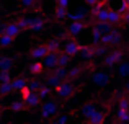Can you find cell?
<instances>
[{
  "label": "cell",
  "instance_id": "obj_1",
  "mask_svg": "<svg viewBox=\"0 0 129 124\" xmlns=\"http://www.w3.org/2000/svg\"><path fill=\"white\" fill-rule=\"evenodd\" d=\"M57 109H59V103L54 101V100H49V101H44L41 105L39 114H41L43 119H49V118L57 114Z\"/></svg>",
  "mask_w": 129,
  "mask_h": 124
},
{
  "label": "cell",
  "instance_id": "obj_2",
  "mask_svg": "<svg viewBox=\"0 0 129 124\" xmlns=\"http://www.w3.org/2000/svg\"><path fill=\"white\" fill-rule=\"evenodd\" d=\"M54 90H56V93H57L59 98H70V96L75 93V87H74V83L69 82V80H67V82L64 80V82Z\"/></svg>",
  "mask_w": 129,
  "mask_h": 124
},
{
  "label": "cell",
  "instance_id": "obj_3",
  "mask_svg": "<svg viewBox=\"0 0 129 124\" xmlns=\"http://www.w3.org/2000/svg\"><path fill=\"white\" fill-rule=\"evenodd\" d=\"M80 49H82V44H80L77 39H74V38H69L66 43H64V46H62V51L67 52L69 56H72V57L79 54Z\"/></svg>",
  "mask_w": 129,
  "mask_h": 124
},
{
  "label": "cell",
  "instance_id": "obj_4",
  "mask_svg": "<svg viewBox=\"0 0 129 124\" xmlns=\"http://www.w3.org/2000/svg\"><path fill=\"white\" fill-rule=\"evenodd\" d=\"M111 80V75L108 72H103V70H98V72H93L91 73V82L95 83L96 87H105L108 85Z\"/></svg>",
  "mask_w": 129,
  "mask_h": 124
},
{
  "label": "cell",
  "instance_id": "obj_5",
  "mask_svg": "<svg viewBox=\"0 0 129 124\" xmlns=\"http://www.w3.org/2000/svg\"><path fill=\"white\" fill-rule=\"evenodd\" d=\"M43 64L47 70H54L57 65H59V52H54V51H49L46 54V57L43 59Z\"/></svg>",
  "mask_w": 129,
  "mask_h": 124
},
{
  "label": "cell",
  "instance_id": "obj_6",
  "mask_svg": "<svg viewBox=\"0 0 129 124\" xmlns=\"http://www.w3.org/2000/svg\"><path fill=\"white\" fill-rule=\"evenodd\" d=\"M123 59H124V52L123 51H119V49H116V51H113L111 54H108L106 57H105V65L106 67H113L116 62H123Z\"/></svg>",
  "mask_w": 129,
  "mask_h": 124
},
{
  "label": "cell",
  "instance_id": "obj_7",
  "mask_svg": "<svg viewBox=\"0 0 129 124\" xmlns=\"http://www.w3.org/2000/svg\"><path fill=\"white\" fill-rule=\"evenodd\" d=\"M85 28H87V23L85 21H70L69 28H67V33H69L72 38H75V36H79Z\"/></svg>",
  "mask_w": 129,
  "mask_h": 124
},
{
  "label": "cell",
  "instance_id": "obj_8",
  "mask_svg": "<svg viewBox=\"0 0 129 124\" xmlns=\"http://www.w3.org/2000/svg\"><path fill=\"white\" fill-rule=\"evenodd\" d=\"M3 33H7V34L13 36V38H16V36L21 33V26H20L16 21H13V23H7V25H3Z\"/></svg>",
  "mask_w": 129,
  "mask_h": 124
},
{
  "label": "cell",
  "instance_id": "obj_9",
  "mask_svg": "<svg viewBox=\"0 0 129 124\" xmlns=\"http://www.w3.org/2000/svg\"><path fill=\"white\" fill-rule=\"evenodd\" d=\"M49 52V49H47L46 44H41V46H36L35 49L31 51V57L35 59V61H41V59L46 57V54Z\"/></svg>",
  "mask_w": 129,
  "mask_h": 124
},
{
  "label": "cell",
  "instance_id": "obj_10",
  "mask_svg": "<svg viewBox=\"0 0 129 124\" xmlns=\"http://www.w3.org/2000/svg\"><path fill=\"white\" fill-rule=\"evenodd\" d=\"M96 111V106H95V103H91V101H88V103H85V105L80 108V114L83 116V118H90L93 113Z\"/></svg>",
  "mask_w": 129,
  "mask_h": 124
},
{
  "label": "cell",
  "instance_id": "obj_11",
  "mask_svg": "<svg viewBox=\"0 0 129 124\" xmlns=\"http://www.w3.org/2000/svg\"><path fill=\"white\" fill-rule=\"evenodd\" d=\"M26 85H28V80H26L25 77H16V78H12L13 92H21Z\"/></svg>",
  "mask_w": 129,
  "mask_h": 124
},
{
  "label": "cell",
  "instance_id": "obj_12",
  "mask_svg": "<svg viewBox=\"0 0 129 124\" xmlns=\"http://www.w3.org/2000/svg\"><path fill=\"white\" fill-rule=\"evenodd\" d=\"M108 21H110L113 26H114V25H121V23H124V21H123V15H121L118 10H113V8L110 10V16H108Z\"/></svg>",
  "mask_w": 129,
  "mask_h": 124
},
{
  "label": "cell",
  "instance_id": "obj_13",
  "mask_svg": "<svg viewBox=\"0 0 129 124\" xmlns=\"http://www.w3.org/2000/svg\"><path fill=\"white\" fill-rule=\"evenodd\" d=\"M105 116H106L105 111H95L93 114L88 118V124H103Z\"/></svg>",
  "mask_w": 129,
  "mask_h": 124
},
{
  "label": "cell",
  "instance_id": "obj_14",
  "mask_svg": "<svg viewBox=\"0 0 129 124\" xmlns=\"http://www.w3.org/2000/svg\"><path fill=\"white\" fill-rule=\"evenodd\" d=\"M39 101H41V96H39V93H38V92H33L31 95L28 96V98H25L26 106H31V108L38 106V105H39Z\"/></svg>",
  "mask_w": 129,
  "mask_h": 124
},
{
  "label": "cell",
  "instance_id": "obj_15",
  "mask_svg": "<svg viewBox=\"0 0 129 124\" xmlns=\"http://www.w3.org/2000/svg\"><path fill=\"white\" fill-rule=\"evenodd\" d=\"M85 15H87L85 10H79V12H69V13H67V18H69L70 21H83Z\"/></svg>",
  "mask_w": 129,
  "mask_h": 124
},
{
  "label": "cell",
  "instance_id": "obj_16",
  "mask_svg": "<svg viewBox=\"0 0 129 124\" xmlns=\"http://www.w3.org/2000/svg\"><path fill=\"white\" fill-rule=\"evenodd\" d=\"M110 7H105V8L98 10L96 13H93V16L96 18V21H108V16H110Z\"/></svg>",
  "mask_w": 129,
  "mask_h": 124
},
{
  "label": "cell",
  "instance_id": "obj_17",
  "mask_svg": "<svg viewBox=\"0 0 129 124\" xmlns=\"http://www.w3.org/2000/svg\"><path fill=\"white\" fill-rule=\"evenodd\" d=\"M101 36H103V33H101L96 26H93L91 31H90V41L93 43V44H100L101 43Z\"/></svg>",
  "mask_w": 129,
  "mask_h": 124
},
{
  "label": "cell",
  "instance_id": "obj_18",
  "mask_svg": "<svg viewBox=\"0 0 129 124\" xmlns=\"http://www.w3.org/2000/svg\"><path fill=\"white\" fill-rule=\"evenodd\" d=\"M95 26H96V28L100 29L103 34H106V33H111V31L114 29V26L111 25L110 21H96V25H95Z\"/></svg>",
  "mask_w": 129,
  "mask_h": 124
},
{
  "label": "cell",
  "instance_id": "obj_19",
  "mask_svg": "<svg viewBox=\"0 0 129 124\" xmlns=\"http://www.w3.org/2000/svg\"><path fill=\"white\" fill-rule=\"evenodd\" d=\"M118 77H121V78L129 77V62H119L118 64Z\"/></svg>",
  "mask_w": 129,
  "mask_h": 124
},
{
  "label": "cell",
  "instance_id": "obj_20",
  "mask_svg": "<svg viewBox=\"0 0 129 124\" xmlns=\"http://www.w3.org/2000/svg\"><path fill=\"white\" fill-rule=\"evenodd\" d=\"M62 82H64V80L60 78V77L54 75V73H52L51 77H47V78H46V85H47V87H51V88H57V87H59Z\"/></svg>",
  "mask_w": 129,
  "mask_h": 124
},
{
  "label": "cell",
  "instance_id": "obj_21",
  "mask_svg": "<svg viewBox=\"0 0 129 124\" xmlns=\"http://www.w3.org/2000/svg\"><path fill=\"white\" fill-rule=\"evenodd\" d=\"M44 70V64L39 62V61H35L31 64V67H29V72L33 73V75H41Z\"/></svg>",
  "mask_w": 129,
  "mask_h": 124
},
{
  "label": "cell",
  "instance_id": "obj_22",
  "mask_svg": "<svg viewBox=\"0 0 129 124\" xmlns=\"http://www.w3.org/2000/svg\"><path fill=\"white\" fill-rule=\"evenodd\" d=\"M80 56H82L85 61L91 59V57L95 56V46H93V48H87V46H82V49H80Z\"/></svg>",
  "mask_w": 129,
  "mask_h": 124
},
{
  "label": "cell",
  "instance_id": "obj_23",
  "mask_svg": "<svg viewBox=\"0 0 129 124\" xmlns=\"http://www.w3.org/2000/svg\"><path fill=\"white\" fill-rule=\"evenodd\" d=\"M13 36L7 34V33H3V34H0V48H8L10 44L13 43Z\"/></svg>",
  "mask_w": 129,
  "mask_h": 124
},
{
  "label": "cell",
  "instance_id": "obj_24",
  "mask_svg": "<svg viewBox=\"0 0 129 124\" xmlns=\"http://www.w3.org/2000/svg\"><path fill=\"white\" fill-rule=\"evenodd\" d=\"M13 92V87L12 82H5V83H0V96H7L8 93Z\"/></svg>",
  "mask_w": 129,
  "mask_h": 124
},
{
  "label": "cell",
  "instance_id": "obj_25",
  "mask_svg": "<svg viewBox=\"0 0 129 124\" xmlns=\"http://www.w3.org/2000/svg\"><path fill=\"white\" fill-rule=\"evenodd\" d=\"M12 67H13V59L0 57V70H10Z\"/></svg>",
  "mask_w": 129,
  "mask_h": 124
},
{
  "label": "cell",
  "instance_id": "obj_26",
  "mask_svg": "<svg viewBox=\"0 0 129 124\" xmlns=\"http://www.w3.org/2000/svg\"><path fill=\"white\" fill-rule=\"evenodd\" d=\"M116 121L129 122V111H127V109H119V108H118V113H116Z\"/></svg>",
  "mask_w": 129,
  "mask_h": 124
},
{
  "label": "cell",
  "instance_id": "obj_27",
  "mask_svg": "<svg viewBox=\"0 0 129 124\" xmlns=\"http://www.w3.org/2000/svg\"><path fill=\"white\" fill-rule=\"evenodd\" d=\"M29 29H31V31H35V33L43 31V29H44V20L36 18V20H35V23H33V25L29 26Z\"/></svg>",
  "mask_w": 129,
  "mask_h": 124
},
{
  "label": "cell",
  "instance_id": "obj_28",
  "mask_svg": "<svg viewBox=\"0 0 129 124\" xmlns=\"http://www.w3.org/2000/svg\"><path fill=\"white\" fill-rule=\"evenodd\" d=\"M52 73H54V75H57V77H60L62 80H66V77L69 75V70H67L66 67H60V65H57L56 69L52 70Z\"/></svg>",
  "mask_w": 129,
  "mask_h": 124
},
{
  "label": "cell",
  "instance_id": "obj_29",
  "mask_svg": "<svg viewBox=\"0 0 129 124\" xmlns=\"http://www.w3.org/2000/svg\"><path fill=\"white\" fill-rule=\"evenodd\" d=\"M70 59H72V56H69L67 52H64V51L59 52V65L60 67H66L67 64L70 62Z\"/></svg>",
  "mask_w": 129,
  "mask_h": 124
},
{
  "label": "cell",
  "instance_id": "obj_30",
  "mask_svg": "<svg viewBox=\"0 0 129 124\" xmlns=\"http://www.w3.org/2000/svg\"><path fill=\"white\" fill-rule=\"evenodd\" d=\"M47 49L49 51H54V52H59V49H62L60 48V43H59V39H51V41H47Z\"/></svg>",
  "mask_w": 129,
  "mask_h": 124
},
{
  "label": "cell",
  "instance_id": "obj_31",
  "mask_svg": "<svg viewBox=\"0 0 129 124\" xmlns=\"http://www.w3.org/2000/svg\"><path fill=\"white\" fill-rule=\"evenodd\" d=\"M25 106H26L25 100H23V101L16 100V101H13L12 105H10V109H12V111H21V109H25Z\"/></svg>",
  "mask_w": 129,
  "mask_h": 124
},
{
  "label": "cell",
  "instance_id": "obj_32",
  "mask_svg": "<svg viewBox=\"0 0 129 124\" xmlns=\"http://www.w3.org/2000/svg\"><path fill=\"white\" fill-rule=\"evenodd\" d=\"M51 92H52V88H51V87H47V85H43L41 88L38 90V93H39V96H41V100H46L47 96L51 95Z\"/></svg>",
  "mask_w": 129,
  "mask_h": 124
},
{
  "label": "cell",
  "instance_id": "obj_33",
  "mask_svg": "<svg viewBox=\"0 0 129 124\" xmlns=\"http://www.w3.org/2000/svg\"><path fill=\"white\" fill-rule=\"evenodd\" d=\"M67 8H64V7H57V10H56V18L57 20H66L67 18Z\"/></svg>",
  "mask_w": 129,
  "mask_h": 124
},
{
  "label": "cell",
  "instance_id": "obj_34",
  "mask_svg": "<svg viewBox=\"0 0 129 124\" xmlns=\"http://www.w3.org/2000/svg\"><path fill=\"white\" fill-rule=\"evenodd\" d=\"M82 73V67H79V65H75V67H72V69L69 70V78H77V77Z\"/></svg>",
  "mask_w": 129,
  "mask_h": 124
},
{
  "label": "cell",
  "instance_id": "obj_35",
  "mask_svg": "<svg viewBox=\"0 0 129 124\" xmlns=\"http://www.w3.org/2000/svg\"><path fill=\"white\" fill-rule=\"evenodd\" d=\"M5 82H12L10 70H0V83H5Z\"/></svg>",
  "mask_w": 129,
  "mask_h": 124
},
{
  "label": "cell",
  "instance_id": "obj_36",
  "mask_svg": "<svg viewBox=\"0 0 129 124\" xmlns=\"http://www.w3.org/2000/svg\"><path fill=\"white\" fill-rule=\"evenodd\" d=\"M101 44H105V46L113 44V33H106V34L101 36Z\"/></svg>",
  "mask_w": 129,
  "mask_h": 124
},
{
  "label": "cell",
  "instance_id": "obj_37",
  "mask_svg": "<svg viewBox=\"0 0 129 124\" xmlns=\"http://www.w3.org/2000/svg\"><path fill=\"white\" fill-rule=\"evenodd\" d=\"M118 108L119 109H127L129 111V98L127 96H123V98L118 101Z\"/></svg>",
  "mask_w": 129,
  "mask_h": 124
},
{
  "label": "cell",
  "instance_id": "obj_38",
  "mask_svg": "<svg viewBox=\"0 0 129 124\" xmlns=\"http://www.w3.org/2000/svg\"><path fill=\"white\" fill-rule=\"evenodd\" d=\"M28 87L33 90V92H38L43 85H41V82H39V80H29V82H28Z\"/></svg>",
  "mask_w": 129,
  "mask_h": 124
},
{
  "label": "cell",
  "instance_id": "obj_39",
  "mask_svg": "<svg viewBox=\"0 0 129 124\" xmlns=\"http://www.w3.org/2000/svg\"><path fill=\"white\" fill-rule=\"evenodd\" d=\"M103 54H106V46L100 43L95 46V56H103Z\"/></svg>",
  "mask_w": 129,
  "mask_h": 124
},
{
  "label": "cell",
  "instance_id": "obj_40",
  "mask_svg": "<svg viewBox=\"0 0 129 124\" xmlns=\"http://www.w3.org/2000/svg\"><path fill=\"white\" fill-rule=\"evenodd\" d=\"M113 44H119L121 43V33L118 31V29H113Z\"/></svg>",
  "mask_w": 129,
  "mask_h": 124
},
{
  "label": "cell",
  "instance_id": "obj_41",
  "mask_svg": "<svg viewBox=\"0 0 129 124\" xmlns=\"http://www.w3.org/2000/svg\"><path fill=\"white\" fill-rule=\"evenodd\" d=\"M20 3H21L23 8H31V7H35L36 0H20Z\"/></svg>",
  "mask_w": 129,
  "mask_h": 124
},
{
  "label": "cell",
  "instance_id": "obj_42",
  "mask_svg": "<svg viewBox=\"0 0 129 124\" xmlns=\"http://www.w3.org/2000/svg\"><path fill=\"white\" fill-rule=\"evenodd\" d=\"M31 93H33V90H31V88H29V87H28V85H26V87H25V88H23V90H21V98H23V100H25V98H28V96H29V95H31Z\"/></svg>",
  "mask_w": 129,
  "mask_h": 124
},
{
  "label": "cell",
  "instance_id": "obj_43",
  "mask_svg": "<svg viewBox=\"0 0 129 124\" xmlns=\"http://www.w3.org/2000/svg\"><path fill=\"white\" fill-rule=\"evenodd\" d=\"M69 119H70V118H69L67 114H62V116H59L56 121L59 122V124H69Z\"/></svg>",
  "mask_w": 129,
  "mask_h": 124
},
{
  "label": "cell",
  "instance_id": "obj_44",
  "mask_svg": "<svg viewBox=\"0 0 129 124\" xmlns=\"http://www.w3.org/2000/svg\"><path fill=\"white\" fill-rule=\"evenodd\" d=\"M70 0H57V7H64V8H69Z\"/></svg>",
  "mask_w": 129,
  "mask_h": 124
},
{
  "label": "cell",
  "instance_id": "obj_45",
  "mask_svg": "<svg viewBox=\"0 0 129 124\" xmlns=\"http://www.w3.org/2000/svg\"><path fill=\"white\" fill-rule=\"evenodd\" d=\"M83 2H85L88 7H93V5H96V3L100 2V0H83Z\"/></svg>",
  "mask_w": 129,
  "mask_h": 124
},
{
  "label": "cell",
  "instance_id": "obj_46",
  "mask_svg": "<svg viewBox=\"0 0 129 124\" xmlns=\"http://www.w3.org/2000/svg\"><path fill=\"white\" fill-rule=\"evenodd\" d=\"M123 21L126 23V25H129V10H127V12L123 15Z\"/></svg>",
  "mask_w": 129,
  "mask_h": 124
},
{
  "label": "cell",
  "instance_id": "obj_47",
  "mask_svg": "<svg viewBox=\"0 0 129 124\" xmlns=\"http://www.w3.org/2000/svg\"><path fill=\"white\" fill-rule=\"evenodd\" d=\"M116 124H129V122H123V121H116Z\"/></svg>",
  "mask_w": 129,
  "mask_h": 124
},
{
  "label": "cell",
  "instance_id": "obj_48",
  "mask_svg": "<svg viewBox=\"0 0 129 124\" xmlns=\"http://www.w3.org/2000/svg\"><path fill=\"white\" fill-rule=\"evenodd\" d=\"M3 25V20H2V16H0V26H2Z\"/></svg>",
  "mask_w": 129,
  "mask_h": 124
},
{
  "label": "cell",
  "instance_id": "obj_49",
  "mask_svg": "<svg viewBox=\"0 0 129 124\" xmlns=\"http://www.w3.org/2000/svg\"><path fill=\"white\" fill-rule=\"evenodd\" d=\"M51 124H59V122H57V121H52V122H51Z\"/></svg>",
  "mask_w": 129,
  "mask_h": 124
},
{
  "label": "cell",
  "instance_id": "obj_50",
  "mask_svg": "<svg viewBox=\"0 0 129 124\" xmlns=\"http://www.w3.org/2000/svg\"><path fill=\"white\" fill-rule=\"evenodd\" d=\"M0 113H2V105H0Z\"/></svg>",
  "mask_w": 129,
  "mask_h": 124
},
{
  "label": "cell",
  "instance_id": "obj_51",
  "mask_svg": "<svg viewBox=\"0 0 129 124\" xmlns=\"http://www.w3.org/2000/svg\"><path fill=\"white\" fill-rule=\"evenodd\" d=\"M0 121H2V114H0Z\"/></svg>",
  "mask_w": 129,
  "mask_h": 124
},
{
  "label": "cell",
  "instance_id": "obj_52",
  "mask_svg": "<svg viewBox=\"0 0 129 124\" xmlns=\"http://www.w3.org/2000/svg\"><path fill=\"white\" fill-rule=\"evenodd\" d=\"M103 2H110V0H103Z\"/></svg>",
  "mask_w": 129,
  "mask_h": 124
},
{
  "label": "cell",
  "instance_id": "obj_53",
  "mask_svg": "<svg viewBox=\"0 0 129 124\" xmlns=\"http://www.w3.org/2000/svg\"><path fill=\"white\" fill-rule=\"evenodd\" d=\"M126 2H127V3H129V0H126Z\"/></svg>",
  "mask_w": 129,
  "mask_h": 124
}]
</instances>
